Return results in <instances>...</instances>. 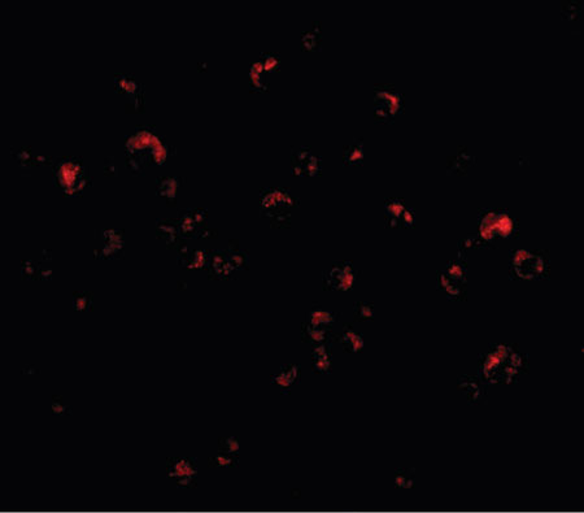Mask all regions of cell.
I'll return each instance as SVG.
<instances>
[{"mask_svg":"<svg viewBox=\"0 0 584 513\" xmlns=\"http://www.w3.org/2000/svg\"><path fill=\"white\" fill-rule=\"evenodd\" d=\"M481 376L465 375L458 378V391L465 397L470 404H483L487 400V390Z\"/></svg>","mask_w":584,"mask_h":513,"instance_id":"8fae6325","label":"cell"},{"mask_svg":"<svg viewBox=\"0 0 584 513\" xmlns=\"http://www.w3.org/2000/svg\"><path fill=\"white\" fill-rule=\"evenodd\" d=\"M562 13L567 20H578L582 13V3L578 0H569L563 3Z\"/></svg>","mask_w":584,"mask_h":513,"instance_id":"4316f807","label":"cell"},{"mask_svg":"<svg viewBox=\"0 0 584 513\" xmlns=\"http://www.w3.org/2000/svg\"><path fill=\"white\" fill-rule=\"evenodd\" d=\"M312 369L316 375H329L332 372V343H325L313 347Z\"/></svg>","mask_w":584,"mask_h":513,"instance_id":"2e32d148","label":"cell"},{"mask_svg":"<svg viewBox=\"0 0 584 513\" xmlns=\"http://www.w3.org/2000/svg\"><path fill=\"white\" fill-rule=\"evenodd\" d=\"M158 229H159V238L165 240V243L171 249H173L174 244L178 242L177 237L181 234L180 228H178V222L175 224L173 221H162V222H159Z\"/></svg>","mask_w":584,"mask_h":513,"instance_id":"ffe728a7","label":"cell"},{"mask_svg":"<svg viewBox=\"0 0 584 513\" xmlns=\"http://www.w3.org/2000/svg\"><path fill=\"white\" fill-rule=\"evenodd\" d=\"M92 307L91 294L77 291L73 294V308L77 312H89Z\"/></svg>","mask_w":584,"mask_h":513,"instance_id":"484cf974","label":"cell"},{"mask_svg":"<svg viewBox=\"0 0 584 513\" xmlns=\"http://www.w3.org/2000/svg\"><path fill=\"white\" fill-rule=\"evenodd\" d=\"M294 207V198L285 189H272L261 198L263 216L269 217L278 228L290 225Z\"/></svg>","mask_w":584,"mask_h":513,"instance_id":"5b68a950","label":"cell"},{"mask_svg":"<svg viewBox=\"0 0 584 513\" xmlns=\"http://www.w3.org/2000/svg\"><path fill=\"white\" fill-rule=\"evenodd\" d=\"M323 287L327 291H351L356 282L355 265L351 262H338L323 273Z\"/></svg>","mask_w":584,"mask_h":513,"instance_id":"ba28073f","label":"cell"},{"mask_svg":"<svg viewBox=\"0 0 584 513\" xmlns=\"http://www.w3.org/2000/svg\"><path fill=\"white\" fill-rule=\"evenodd\" d=\"M300 376L301 373L298 364H287L270 377V382L278 388L281 394H288L291 388L299 385Z\"/></svg>","mask_w":584,"mask_h":513,"instance_id":"4fadbf2b","label":"cell"},{"mask_svg":"<svg viewBox=\"0 0 584 513\" xmlns=\"http://www.w3.org/2000/svg\"><path fill=\"white\" fill-rule=\"evenodd\" d=\"M354 317L358 322L373 321L376 317V308L371 303H367L364 300L356 302L354 304Z\"/></svg>","mask_w":584,"mask_h":513,"instance_id":"7402d4cb","label":"cell"},{"mask_svg":"<svg viewBox=\"0 0 584 513\" xmlns=\"http://www.w3.org/2000/svg\"><path fill=\"white\" fill-rule=\"evenodd\" d=\"M478 235L488 244L500 240L512 238L517 231V221L504 211H486L479 217Z\"/></svg>","mask_w":584,"mask_h":513,"instance_id":"277c9868","label":"cell"},{"mask_svg":"<svg viewBox=\"0 0 584 513\" xmlns=\"http://www.w3.org/2000/svg\"><path fill=\"white\" fill-rule=\"evenodd\" d=\"M526 355L513 343H493L479 357V376L491 385H512L527 373Z\"/></svg>","mask_w":584,"mask_h":513,"instance_id":"6da1fadb","label":"cell"},{"mask_svg":"<svg viewBox=\"0 0 584 513\" xmlns=\"http://www.w3.org/2000/svg\"><path fill=\"white\" fill-rule=\"evenodd\" d=\"M414 479H415V477H414V470L413 469H409V468H399L395 472L393 482H395V486L398 489L409 490V489H413V486H414Z\"/></svg>","mask_w":584,"mask_h":513,"instance_id":"44dd1931","label":"cell"},{"mask_svg":"<svg viewBox=\"0 0 584 513\" xmlns=\"http://www.w3.org/2000/svg\"><path fill=\"white\" fill-rule=\"evenodd\" d=\"M334 341L339 343L347 354H358L364 350L365 339L351 325H345L343 329L334 335Z\"/></svg>","mask_w":584,"mask_h":513,"instance_id":"5bb4252c","label":"cell"},{"mask_svg":"<svg viewBox=\"0 0 584 513\" xmlns=\"http://www.w3.org/2000/svg\"><path fill=\"white\" fill-rule=\"evenodd\" d=\"M509 272L513 280L538 281L550 275V260L543 252L517 250L512 255Z\"/></svg>","mask_w":584,"mask_h":513,"instance_id":"7a4b0ae2","label":"cell"},{"mask_svg":"<svg viewBox=\"0 0 584 513\" xmlns=\"http://www.w3.org/2000/svg\"><path fill=\"white\" fill-rule=\"evenodd\" d=\"M475 156L466 146H458L447 158L448 171L457 176H464L475 165Z\"/></svg>","mask_w":584,"mask_h":513,"instance_id":"7c38bea8","label":"cell"},{"mask_svg":"<svg viewBox=\"0 0 584 513\" xmlns=\"http://www.w3.org/2000/svg\"><path fill=\"white\" fill-rule=\"evenodd\" d=\"M219 452H225L230 455H239L241 445L235 437H222L218 439Z\"/></svg>","mask_w":584,"mask_h":513,"instance_id":"d4e9b609","label":"cell"},{"mask_svg":"<svg viewBox=\"0 0 584 513\" xmlns=\"http://www.w3.org/2000/svg\"><path fill=\"white\" fill-rule=\"evenodd\" d=\"M197 464L193 457H174L166 460V476L180 489H194L197 485Z\"/></svg>","mask_w":584,"mask_h":513,"instance_id":"52a82bcc","label":"cell"},{"mask_svg":"<svg viewBox=\"0 0 584 513\" xmlns=\"http://www.w3.org/2000/svg\"><path fill=\"white\" fill-rule=\"evenodd\" d=\"M468 271L462 258L451 260L437 273V289L451 300H465L468 294Z\"/></svg>","mask_w":584,"mask_h":513,"instance_id":"3957f363","label":"cell"},{"mask_svg":"<svg viewBox=\"0 0 584 513\" xmlns=\"http://www.w3.org/2000/svg\"><path fill=\"white\" fill-rule=\"evenodd\" d=\"M239 463V455H230L219 452L209 459V465L212 468H237Z\"/></svg>","mask_w":584,"mask_h":513,"instance_id":"cb8c5ba5","label":"cell"},{"mask_svg":"<svg viewBox=\"0 0 584 513\" xmlns=\"http://www.w3.org/2000/svg\"><path fill=\"white\" fill-rule=\"evenodd\" d=\"M51 410H52V413L56 415V416H64V415L69 416V415H72V410L64 403V400H63V398L60 395H54L52 397V407H51Z\"/></svg>","mask_w":584,"mask_h":513,"instance_id":"83f0119b","label":"cell"},{"mask_svg":"<svg viewBox=\"0 0 584 513\" xmlns=\"http://www.w3.org/2000/svg\"><path fill=\"white\" fill-rule=\"evenodd\" d=\"M334 335L335 334L332 333V329L313 328L305 322H303L301 325V341L313 347L325 343H332L334 341Z\"/></svg>","mask_w":584,"mask_h":513,"instance_id":"e0dca14e","label":"cell"},{"mask_svg":"<svg viewBox=\"0 0 584 513\" xmlns=\"http://www.w3.org/2000/svg\"><path fill=\"white\" fill-rule=\"evenodd\" d=\"M385 220L389 229L412 228L414 212L401 198H389L385 203Z\"/></svg>","mask_w":584,"mask_h":513,"instance_id":"9c48e42d","label":"cell"},{"mask_svg":"<svg viewBox=\"0 0 584 513\" xmlns=\"http://www.w3.org/2000/svg\"><path fill=\"white\" fill-rule=\"evenodd\" d=\"M404 111V98L392 85H378L374 90V116L380 123H392Z\"/></svg>","mask_w":584,"mask_h":513,"instance_id":"8992f818","label":"cell"},{"mask_svg":"<svg viewBox=\"0 0 584 513\" xmlns=\"http://www.w3.org/2000/svg\"><path fill=\"white\" fill-rule=\"evenodd\" d=\"M365 159L364 142L360 138H352L343 147V163L348 167L360 165Z\"/></svg>","mask_w":584,"mask_h":513,"instance_id":"ac0fdd59","label":"cell"},{"mask_svg":"<svg viewBox=\"0 0 584 513\" xmlns=\"http://www.w3.org/2000/svg\"><path fill=\"white\" fill-rule=\"evenodd\" d=\"M336 321H338V313L336 312L326 309L320 304H313L308 311L304 322L308 324L310 326H313V328L332 329V326Z\"/></svg>","mask_w":584,"mask_h":513,"instance_id":"9a60e30c","label":"cell"},{"mask_svg":"<svg viewBox=\"0 0 584 513\" xmlns=\"http://www.w3.org/2000/svg\"><path fill=\"white\" fill-rule=\"evenodd\" d=\"M322 30L321 23L318 21L312 23L308 29L301 35V45L307 51H316L321 46Z\"/></svg>","mask_w":584,"mask_h":513,"instance_id":"d6986e66","label":"cell"},{"mask_svg":"<svg viewBox=\"0 0 584 513\" xmlns=\"http://www.w3.org/2000/svg\"><path fill=\"white\" fill-rule=\"evenodd\" d=\"M487 247H491V244H488L486 240H482L478 234L477 235H468L459 242V253L464 255L466 251H477V250L487 249Z\"/></svg>","mask_w":584,"mask_h":513,"instance_id":"603a6c76","label":"cell"},{"mask_svg":"<svg viewBox=\"0 0 584 513\" xmlns=\"http://www.w3.org/2000/svg\"><path fill=\"white\" fill-rule=\"evenodd\" d=\"M291 168L300 177H314L321 171V159L313 149L301 146L292 152Z\"/></svg>","mask_w":584,"mask_h":513,"instance_id":"30bf717a","label":"cell"}]
</instances>
